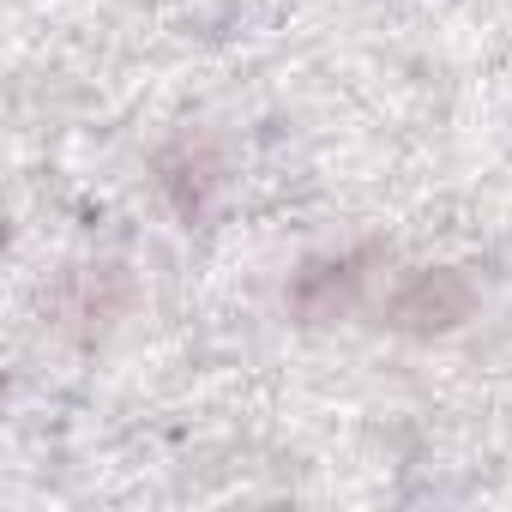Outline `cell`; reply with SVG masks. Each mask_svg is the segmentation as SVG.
I'll return each mask as SVG.
<instances>
[{
    "label": "cell",
    "mask_w": 512,
    "mask_h": 512,
    "mask_svg": "<svg viewBox=\"0 0 512 512\" xmlns=\"http://www.w3.org/2000/svg\"><path fill=\"white\" fill-rule=\"evenodd\" d=\"M133 272L121 266V260H79V266H67L61 278H55V290H49V320H55V332L61 338H73V344H97V338H109L121 320H127V308H133Z\"/></svg>",
    "instance_id": "cell-2"
},
{
    "label": "cell",
    "mask_w": 512,
    "mask_h": 512,
    "mask_svg": "<svg viewBox=\"0 0 512 512\" xmlns=\"http://www.w3.org/2000/svg\"><path fill=\"white\" fill-rule=\"evenodd\" d=\"M476 308H482V290H476L470 272H458V266H416V272H404L386 290L380 326L398 332V338L428 344V338H452L458 326H470Z\"/></svg>",
    "instance_id": "cell-1"
},
{
    "label": "cell",
    "mask_w": 512,
    "mask_h": 512,
    "mask_svg": "<svg viewBox=\"0 0 512 512\" xmlns=\"http://www.w3.org/2000/svg\"><path fill=\"white\" fill-rule=\"evenodd\" d=\"M380 260H386V247H374V241L344 247V253H314V260L296 266V278L284 290V308L302 326H332V320H344L368 302V284H374Z\"/></svg>",
    "instance_id": "cell-4"
},
{
    "label": "cell",
    "mask_w": 512,
    "mask_h": 512,
    "mask_svg": "<svg viewBox=\"0 0 512 512\" xmlns=\"http://www.w3.org/2000/svg\"><path fill=\"white\" fill-rule=\"evenodd\" d=\"M151 187L181 217V229H205L229 193V163L211 133H175L151 157Z\"/></svg>",
    "instance_id": "cell-3"
}]
</instances>
